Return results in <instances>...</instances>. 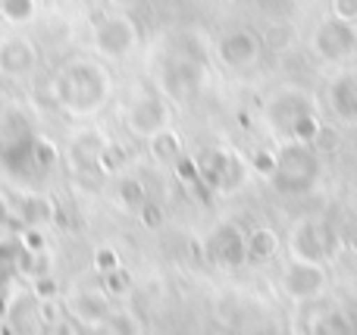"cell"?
I'll list each match as a JSON object with an SVG mask.
<instances>
[{"instance_id":"1","label":"cell","mask_w":357,"mask_h":335,"mask_svg":"<svg viewBox=\"0 0 357 335\" xmlns=\"http://www.w3.org/2000/svg\"><path fill=\"white\" fill-rule=\"evenodd\" d=\"M54 98L69 116H91L110 98V75L91 60H73L56 72Z\"/></svg>"},{"instance_id":"2","label":"cell","mask_w":357,"mask_h":335,"mask_svg":"<svg viewBox=\"0 0 357 335\" xmlns=\"http://www.w3.org/2000/svg\"><path fill=\"white\" fill-rule=\"evenodd\" d=\"M317 179H320V154L317 148L301 141H282L276 150V169L270 176L273 192L298 198V194L314 192Z\"/></svg>"},{"instance_id":"3","label":"cell","mask_w":357,"mask_h":335,"mask_svg":"<svg viewBox=\"0 0 357 335\" xmlns=\"http://www.w3.org/2000/svg\"><path fill=\"white\" fill-rule=\"evenodd\" d=\"M35 138L38 135L29 129V123L19 113H10L0 123V163L13 179H25L29 173H35V166H31Z\"/></svg>"},{"instance_id":"4","label":"cell","mask_w":357,"mask_h":335,"mask_svg":"<svg viewBox=\"0 0 357 335\" xmlns=\"http://www.w3.org/2000/svg\"><path fill=\"white\" fill-rule=\"evenodd\" d=\"M266 123H270V129L276 132L282 141H291L295 138V129L301 119L314 116V100L307 98L304 91H298V88H285V91H276L270 100H266Z\"/></svg>"},{"instance_id":"5","label":"cell","mask_w":357,"mask_h":335,"mask_svg":"<svg viewBox=\"0 0 357 335\" xmlns=\"http://www.w3.org/2000/svg\"><path fill=\"white\" fill-rule=\"evenodd\" d=\"M63 311H66L69 323L82 326V329H104L113 317V298L104 292V288L82 286V288H75V292L66 295Z\"/></svg>"},{"instance_id":"6","label":"cell","mask_w":357,"mask_h":335,"mask_svg":"<svg viewBox=\"0 0 357 335\" xmlns=\"http://www.w3.org/2000/svg\"><path fill=\"white\" fill-rule=\"evenodd\" d=\"M197 163V179L201 185H207L210 192H235L245 179V166L241 160L226 148H210L201 157H195Z\"/></svg>"},{"instance_id":"7","label":"cell","mask_w":357,"mask_h":335,"mask_svg":"<svg viewBox=\"0 0 357 335\" xmlns=\"http://www.w3.org/2000/svg\"><path fill=\"white\" fill-rule=\"evenodd\" d=\"M204 79H207V69L197 56L173 54L160 69V88L173 100H191L204 88Z\"/></svg>"},{"instance_id":"8","label":"cell","mask_w":357,"mask_h":335,"mask_svg":"<svg viewBox=\"0 0 357 335\" xmlns=\"http://www.w3.org/2000/svg\"><path fill=\"white\" fill-rule=\"evenodd\" d=\"M289 251H291V260L323 263V267H326V263L335 257V238L323 223L304 219V223H298L295 229H291Z\"/></svg>"},{"instance_id":"9","label":"cell","mask_w":357,"mask_h":335,"mask_svg":"<svg viewBox=\"0 0 357 335\" xmlns=\"http://www.w3.org/2000/svg\"><path fill=\"white\" fill-rule=\"evenodd\" d=\"M329 286V270L323 263H304V260H291L285 263L282 279H279V288H282L285 298L298 301H317Z\"/></svg>"},{"instance_id":"10","label":"cell","mask_w":357,"mask_h":335,"mask_svg":"<svg viewBox=\"0 0 357 335\" xmlns=\"http://www.w3.org/2000/svg\"><path fill=\"white\" fill-rule=\"evenodd\" d=\"M314 50L326 63H342L348 56H354V50H357L354 22H345V19H335V16L320 22L314 31Z\"/></svg>"},{"instance_id":"11","label":"cell","mask_w":357,"mask_h":335,"mask_svg":"<svg viewBox=\"0 0 357 335\" xmlns=\"http://www.w3.org/2000/svg\"><path fill=\"white\" fill-rule=\"evenodd\" d=\"M167 123H169V107L160 94H142L126 110V129L135 138H144V141H151L157 132L167 129Z\"/></svg>"},{"instance_id":"12","label":"cell","mask_w":357,"mask_h":335,"mask_svg":"<svg viewBox=\"0 0 357 335\" xmlns=\"http://www.w3.org/2000/svg\"><path fill=\"white\" fill-rule=\"evenodd\" d=\"M138 44V25L129 16H107L94 29V47L107 56V60H123L135 50Z\"/></svg>"},{"instance_id":"13","label":"cell","mask_w":357,"mask_h":335,"mask_svg":"<svg viewBox=\"0 0 357 335\" xmlns=\"http://www.w3.org/2000/svg\"><path fill=\"white\" fill-rule=\"evenodd\" d=\"M207 251L210 260L222 270H241L245 263H251V257H248V232L238 223H222L210 235Z\"/></svg>"},{"instance_id":"14","label":"cell","mask_w":357,"mask_h":335,"mask_svg":"<svg viewBox=\"0 0 357 335\" xmlns=\"http://www.w3.org/2000/svg\"><path fill=\"white\" fill-rule=\"evenodd\" d=\"M260 50H264V44H260V38L254 35L251 29H232L216 44V56H220V63L229 69L254 66V63L260 60Z\"/></svg>"},{"instance_id":"15","label":"cell","mask_w":357,"mask_h":335,"mask_svg":"<svg viewBox=\"0 0 357 335\" xmlns=\"http://www.w3.org/2000/svg\"><path fill=\"white\" fill-rule=\"evenodd\" d=\"M38 66V47L29 38H0V75L6 79H22Z\"/></svg>"},{"instance_id":"16","label":"cell","mask_w":357,"mask_h":335,"mask_svg":"<svg viewBox=\"0 0 357 335\" xmlns=\"http://www.w3.org/2000/svg\"><path fill=\"white\" fill-rule=\"evenodd\" d=\"M329 110L339 123L357 125V69H345L339 72L326 88Z\"/></svg>"},{"instance_id":"17","label":"cell","mask_w":357,"mask_h":335,"mask_svg":"<svg viewBox=\"0 0 357 335\" xmlns=\"http://www.w3.org/2000/svg\"><path fill=\"white\" fill-rule=\"evenodd\" d=\"M307 335H354L351 320L342 311H320L310 317Z\"/></svg>"},{"instance_id":"18","label":"cell","mask_w":357,"mask_h":335,"mask_svg":"<svg viewBox=\"0 0 357 335\" xmlns=\"http://www.w3.org/2000/svg\"><path fill=\"white\" fill-rule=\"evenodd\" d=\"M279 254V235L270 226H257L248 232V257L251 260H273Z\"/></svg>"},{"instance_id":"19","label":"cell","mask_w":357,"mask_h":335,"mask_svg":"<svg viewBox=\"0 0 357 335\" xmlns=\"http://www.w3.org/2000/svg\"><path fill=\"white\" fill-rule=\"evenodd\" d=\"M151 154H154V160H160V163H176L178 157H182V138L176 135L173 129H163V132H157L154 138H151Z\"/></svg>"},{"instance_id":"20","label":"cell","mask_w":357,"mask_h":335,"mask_svg":"<svg viewBox=\"0 0 357 335\" xmlns=\"http://www.w3.org/2000/svg\"><path fill=\"white\" fill-rule=\"evenodd\" d=\"M19 242L16 238H0V292H10L16 279V260H19Z\"/></svg>"},{"instance_id":"21","label":"cell","mask_w":357,"mask_h":335,"mask_svg":"<svg viewBox=\"0 0 357 335\" xmlns=\"http://www.w3.org/2000/svg\"><path fill=\"white\" fill-rule=\"evenodd\" d=\"M38 0H0V16L10 25H25L35 19Z\"/></svg>"},{"instance_id":"22","label":"cell","mask_w":357,"mask_h":335,"mask_svg":"<svg viewBox=\"0 0 357 335\" xmlns=\"http://www.w3.org/2000/svg\"><path fill=\"white\" fill-rule=\"evenodd\" d=\"M119 201H123V207H129V210H142V207L148 204V188H144V182L135 179V176L123 179L119 182Z\"/></svg>"},{"instance_id":"23","label":"cell","mask_w":357,"mask_h":335,"mask_svg":"<svg viewBox=\"0 0 357 335\" xmlns=\"http://www.w3.org/2000/svg\"><path fill=\"white\" fill-rule=\"evenodd\" d=\"M104 329H107V335H142V323H138V317L129 311H113L110 323H107Z\"/></svg>"},{"instance_id":"24","label":"cell","mask_w":357,"mask_h":335,"mask_svg":"<svg viewBox=\"0 0 357 335\" xmlns=\"http://www.w3.org/2000/svg\"><path fill=\"white\" fill-rule=\"evenodd\" d=\"M56 163V148L47 141V138H35V150H31V166L35 173H47Z\"/></svg>"},{"instance_id":"25","label":"cell","mask_w":357,"mask_h":335,"mask_svg":"<svg viewBox=\"0 0 357 335\" xmlns=\"http://www.w3.org/2000/svg\"><path fill=\"white\" fill-rule=\"evenodd\" d=\"M16 242H19V248L29 251V254H44V251H47V238H44V232L38 229V226H22Z\"/></svg>"},{"instance_id":"26","label":"cell","mask_w":357,"mask_h":335,"mask_svg":"<svg viewBox=\"0 0 357 335\" xmlns=\"http://www.w3.org/2000/svg\"><path fill=\"white\" fill-rule=\"evenodd\" d=\"M56 292H60V286H56L54 273H38L35 279H31V295H35V301H56Z\"/></svg>"},{"instance_id":"27","label":"cell","mask_w":357,"mask_h":335,"mask_svg":"<svg viewBox=\"0 0 357 335\" xmlns=\"http://www.w3.org/2000/svg\"><path fill=\"white\" fill-rule=\"evenodd\" d=\"M119 267H123V260H119V254L113 248H98L94 251V270H98L100 276L116 273Z\"/></svg>"},{"instance_id":"28","label":"cell","mask_w":357,"mask_h":335,"mask_svg":"<svg viewBox=\"0 0 357 335\" xmlns=\"http://www.w3.org/2000/svg\"><path fill=\"white\" fill-rule=\"evenodd\" d=\"M13 229H22V219H19L16 207L0 194V235H3V232H13Z\"/></svg>"},{"instance_id":"29","label":"cell","mask_w":357,"mask_h":335,"mask_svg":"<svg viewBox=\"0 0 357 335\" xmlns=\"http://www.w3.org/2000/svg\"><path fill=\"white\" fill-rule=\"evenodd\" d=\"M251 163H254V173H260L264 179H270L273 169H276V150H254Z\"/></svg>"},{"instance_id":"30","label":"cell","mask_w":357,"mask_h":335,"mask_svg":"<svg viewBox=\"0 0 357 335\" xmlns=\"http://www.w3.org/2000/svg\"><path fill=\"white\" fill-rule=\"evenodd\" d=\"M104 286L110 288V292H107V295H126V292H129V286H132V276L126 273V267H119L116 273L104 276Z\"/></svg>"},{"instance_id":"31","label":"cell","mask_w":357,"mask_h":335,"mask_svg":"<svg viewBox=\"0 0 357 335\" xmlns=\"http://www.w3.org/2000/svg\"><path fill=\"white\" fill-rule=\"evenodd\" d=\"M38 323L47 326V329L60 323V307H56V301H38Z\"/></svg>"},{"instance_id":"32","label":"cell","mask_w":357,"mask_h":335,"mask_svg":"<svg viewBox=\"0 0 357 335\" xmlns=\"http://www.w3.org/2000/svg\"><path fill=\"white\" fill-rule=\"evenodd\" d=\"M176 173H178V179L188 182V185L201 182V179H197V163L188 160V157H178V160H176Z\"/></svg>"},{"instance_id":"33","label":"cell","mask_w":357,"mask_h":335,"mask_svg":"<svg viewBox=\"0 0 357 335\" xmlns=\"http://www.w3.org/2000/svg\"><path fill=\"white\" fill-rule=\"evenodd\" d=\"M333 16L345 19V22H354L357 19V0H333Z\"/></svg>"},{"instance_id":"34","label":"cell","mask_w":357,"mask_h":335,"mask_svg":"<svg viewBox=\"0 0 357 335\" xmlns=\"http://www.w3.org/2000/svg\"><path fill=\"white\" fill-rule=\"evenodd\" d=\"M138 213H142V219H144V226H148V229H154V226L163 223V210H160L157 204H151V201H148V204H144Z\"/></svg>"},{"instance_id":"35","label":"cell","mask_w":357,"mask_h":335,"mask_svg":"<svg viewBox=\"0 0 357 335\" xmlns=\"http://www.w3.org/2000/svg\"><path fill=\"white\" fill-rule=\"evenodd\" d=\"M10 311H13L10 298H6V292H0V320H6V317H10Z\"/></svg>"},{"instance_id":"36","label":"cell","mask_w":357,"mask_h":335,"mask_svg":"<svg viewBox=\"0 0 357 335\" xmlns=\"http://www.w3.org/2000/svg\"><path fill=\"white\" fill-rule=\"evenodd\" d=\"M348 320H351V329H354V335H357V304L351 307V313H348Z\"/></svg>"},{"instance_id":"37","label":"cell","mask_w":357,"mask_h":335,"mask_svg":"<svg viewBox=\"0 0 357 335\" xmlns=\"http://www.w3.org/2000/svg\"><path fill=\"white\" fill-rule=\"evenodd\" d=\"M113 6H132V3H138V0H110Z\"/></svg>"}]
</instances>
